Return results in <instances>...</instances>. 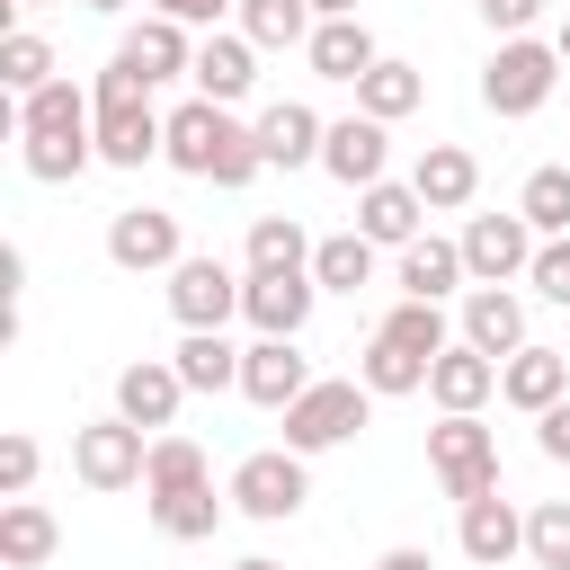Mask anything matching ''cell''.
<instances>
[{"label": "cell", "mask_w": 570, "mask_h": 570, "mask_svg": "<svg viewBox=\"0 0 570 570\" xmlns=\"http://www.w3.org/2000/svg\"><path fill=\"white\" fill-rule=\"evenodd\" d=\"M18 142H27V178L45 187L80 178L98 151V98H80L71 80H45L36 98H18Z\"/></svg>", "instance_id": "1"}, {"label": "cell", "mask_w": 570, "mask_h": 570, "mask_svg": "<svg viewBox=\"0 0 570 570\" xmlns=\"http://www.w3.org/2000/svg\"><path fill=\"white\" fill-rule=\"evenodd\" d=\"M169 169H187V178H214V187H249L267 160H258V134L249 125H232L214 98H187L178 116H169V151H160Z\"/></svg>", "instance_id": "2"}, {"label": "cell", "mask_w": 570, "mask_h": 570, "mask_svg": "<svg viewBox=\"0 0 570 570\" xmlns=\"http://www.w3.org/2000/svg\"><path fill=\"white\" fill-rule=\"evenodd\" d=\"M160 151H169V116H151V80L134 62H107L98 71V160L142 169Z\"/></svg>", "instance_id": "3"}, {"label": "cell", "mask_w": 570, "mask_h": 570, "mask_svg": "<svg viewBox=\"0 0 570 570\" xmlns=\"http://www.w3.org/2000/svg\"><path fill=\"white\" fill-rule=\"evenodd\" d=\"M552 80H561V53L534 45V36H508V45L481 62V107H490V116H534V107L552 98Z\"/></svg>", "instance_id": "4"}, {"label": "cell", "mask_w": 570, "mask_h": 570, "mask_svg": "<svg viewBox=\"0 0 570 570\" xmlns=\"http://www.w3.org/2000/svg\"><path fill=\"white\" fill-rule=\"evenodd\" d=\"M428 463H436V481H445V499H499V436L481 428V419H445V428H428Z\"/></svg>", "instance_id": "5"}, {"label": "cell", "mask_w": 570, "mask_h": 570, "mask_svg": "<svg viewBox=\"0 0 570 570\" xmlns=\"http://www.w3.org/2000/svg\"><path fill=\"white\" fill-rule=\"evenodd\" d=\"M365 419H374V392H365V383H312V392L285 410V445H294V454H330V445H347Z\"/></svg>", "instance_id": "6"}, {"label": "cell", "mask_w": 570, "mask_h": 570, "mask_svg": "<svg viewBox=\"0 0 570 570\" xmlns=\"http://www.w3.org/2000/svg\"><path fill=\"white\" fill-rule=\"evenodd\" d=\"M71 472H80L89 490H134V481L151 472V436H142L134 419H98V428L71 436Z\"/></svg>", "instance_id": "7"}, {"label": "cell", "mask_w": 570, "mask_h": 570, "mask_svg": "<svg viewBox=\"0 0 570 570\" xmlns=\"http://www.w3.org/2000/svg\"><path fill=\"white\" fill-rule=\"evenodd\" d=\"M303 499H312V481H303V454H294V445H276V454H240V472H232V508H240V517L285 525Z\"/></svg>", "instance_id": "8"}, {"label": "cell", "mask_w": 570, "mask_h": 570, "mask_svg": "<svg viewBox=\"0 0 570 570\" xmlns=\"http://www.w3.org/2000/svg\"><path fill=\"white\" fill-rule=\"evenodd\" d=\"M240 285H249V276H232L223 258H178V267H169V312H178V330H223V321L240 312Z\"/></svg>", "instance_id": "9"}, {"label": "cell", "mask_w": 570, "mask_h": 570, "mask_svg": "<svg viewBox=\"0 0 570 570\" xmlns=\"http://www.w3.org/2000/svg\"><path fill=\"white\" fill-rule=\"evenodd\" d=\"M463 267H472L481 285L525 276V267H534V223H525V214H472V223H463Z\"/></svg>", "instance_id": "10"}, {"label": "cell", "mask_w": 570, "mask_h": 570, "mask_svg": "<svg viewBox=\"0 0 570 570\" xmlns=\"http://www.w3.org/2000/svg\"><path fill=\"white\" fill-rule=\"evenodd\" d=\"M107 258H116L125 276L178 267V258H187V249H178V214H160V205H125V214L107 223Z\"/></svg>", "instance_id": "11"}, {"label": "cell", "mask_w": 570, "mask_h": 570, "mask_svg": "<svg viewBox=\"0 0 570 570\" xmlns=\"http://www.w3.org/2000/svg\"><path fill=\"white\" fill-rule=\"evenodd\" d=\"M240 392H249L258 410H294V401L312 392L303 347H294V338H249V347H240Z\"/></svg>", "instance_id": "12"}, {"label": "cell", "mask_w": 570, "mask_h": 570, "mask_svg": "<svg viewBox=\"0 0 570 570\" xmlns=\"http://www.w3.org/2000/svg\"><path fill=\"white\" fill-rule=\"evenodd\" d=\"M321 169L338 178V187H383V125L374 116H338L330 134H321Z\"/></svg>", "instance_id": "13"}, {"label": "cell", "mask_w": 570, "mask_h": 570, "mask_svg": "<svg viewBox=\"0 0 570 570\" xmlns=\"http://www.w3.org/2000/svg\"><path fill=\"white\" fill-rule=\"evenodd\" d=\"M463 347H481V356H517L525 347V303L508 294V285H472L463 294Z\"/></svg>", "instance_id": "14"}, {"label": "cell", "mask_w": 570, "mask_h": 570, "mask_svg": "<svg viewBox=\"0 0 570 570\" xmlns=\"http://www.w3.org/2000/svg\"><path fill=\"white\" fill-rule=\"evenodd\" d=\"M249 134H258V160H267V169H303V160H321V134H330V125H321L303 98H276Z\"/></svg>", "instance_id": "15"}, {"label": "cell", "mask_w": 570, "mask_h": 570, "mask_svg": "<svg viewBox=\"0 0 570 570\" xmlns=\"http://www.w3.org/2000/svg\"><path fill=\"white\" fill-rule=\"evenodd\" d=\"M312 294H321L312 276H249V285H240V312H249L258 338H294V330L312 321Z\"/></svg>", "instance_id": "16"}, {"label": "cell", "mask_w": 570, "mask_h": 570, "mask_svg": "<svg viewBox=\"0 0 570 570\" xmlns=\"http://www.w3.org/2000/svg\"><path fill=\"white\" fill-rule=\"evenodd\" d=\"M187 80H196V98L232 107V98H249V80H258V45H249V36H205Z\"/></svg>", "instance_id": "17"}, {"label": "cell", "mask_w": 570, "mask_h": 570, "mask_svg": "<svg viewBox=\"0 0 570 570\" xmlns=\"http://www.w3.org/2000/svg\"><path fill=\"white\" fill-rule=\"evenodd\" d=\"M410 187H419V205H428V214H454V205H472L481 160H472L463 142H428V151H419V169H410Z\"/></svg>", "instance_id": "18"}, {"label": "cell", "mask_w": 570, "mask_h": 570, "mask_svg": "<svg viewBox=\"0 0 570 570\" xmlns=\"http://www.w3.org/2000/svg\"><path fill=\"white\" fill-rule=\"evenodd\" d=\"M428 392H436L445 419H472V410L499 392V356H481V347H445L436 374H428Z\"/></svg>", "instance_id": "19"}, {"label": "cell", "mask_w": 570, "mask_h": 570, "mask_svg": "<svg viewBox=\"0 0 570 570\" xmlns=\"http://www.w3.org/2000/svg\"><path fill=\"white\" fill-rule=\"evenodd\" d=\"M178 392H187V383H178V365H151V356H142V365H125V374H116V419H134V428L151 436V428H169V419H178Z\"/></svg>", "instance_id": "20"}, {"label": "cell", "mask_w": 570, "mask_h": 570, "mask_svg": "<svg viewBox=\"0 0 570 570\" xmlns=\"http://www.w3.org/2000/svg\"><path fill=\"white\" fill-rule=\"evenodd\" d=\"M116 62H134V71H142V80L160 89V80L196 71V45H187V27H178V18H142V27H134V36L116 45Z\"/></svg>", "instance_id": "21"}, {"label": "cell", "mask_w": 570, "mask_h": 570, "mask_svg": "<svg viewBox=\"0 0 570 570\" xmlns=\"http://www.w3.org/2000/svg\"><path fill=\"white\" fill-rule=\"evenodd\" d=\"M463 276H472V267H463V240H428V232H419V240L401 249V303H445Z\"/></svg>", "instance_id": "22"}, {"label": "cell", "mask_w": 570, "mask_h": 570, "mask_svg": "<svg viewBox=\"0 0 570 570\" xmlns=\"http://www.w3.org/2000/svg\"><path fill=\"white\" fill-rule=\"evenodd\" d=\"M499 392L517 401V410H552V401H570V356H552V347H517L508 365H499Z\"/></svg>", "instance_id": "23"}, {"label": "cell", "mask_w": 570, "mask_h": 570, "mask_svg": "<svg viewBox=\"0 0 570 570\" xmlns=\"http://www.w3.org/2000/svg\"><path fill=\"white\" fill-rule=\"evenodd\" d=\"M303 53H312V71H321V80H365V71L383 62V53H374V36H365V18H321Z\"/></svg>", "instance_id": "24"}, {"label": "cell", "mask_w": 570, "mask_h": 570, "mask_svg": "<svg viewBox=\"0 0 570 570\" xmlns=\"http://www.w3.org/2000/svg\"><path fill=\"white\" fill-rule=\"evenodd\" d=\"M419 214H428V205H419V187H392V178H383V187H365L356 232H365L374 249H410V240H419Z\"/></svg>", "instance_id": "25"}, {"label": "cell", "mask_w": 570, "mask_h": 570, "mask_svg": "<svg viewBox=\"0 0 570 570\" xmlns=\"http://www.w3.org/2000/svg\"><path fill=\"white\" fill-rule=\"evenodd\" d=\"M312 249L321 240H303L294 214H258L249 223V276H312Z\"/></svg>", "instance_id": "26"}, {"label": "cell", "mask_w": 570, "mask_h": 570, "mask_svg": "<svg viewBox=\"0 0 570 570\" xmlns=\"http://www.w3.org/2000/svg\"><path fill=\"white\" fill-rule=\"evenodd\" d=\"M169 365H178V383H187V392H232V383H240V347H232L223 330H187Z\"/></svg>", "instance_id": "27"}, {"label": "cell", "mask_w": 570, "mask_h": 570, "mask_svg": "<svg viewBox=\"0 0 570 570\" xmlns=\"http://www.w3.org/2000/svg\"><path fill=\"white\" fill-rule=\"evenodd\" d=\"M463 552H472L481 570H499L508 552H525V517H517L508 499H472V508H463Z\"/></svg>", "instance_id": "28"}, {"label": "cell", "mask_w": 570, "mask_h": 570, "mask_svg": "<svg viewBox=\"0 0 570 570\" xmlns=\"http://www.w3.org/2000/svg\"><path fill=\"white\" fill-rule=\"evenodd\" d=\"M53 543H62V525H53L36 499H9V508H0V561H9V570L53 561Z\"/></svg>", "instance_id": "29"}, {"label": "cell", "mask_w": 570, "mask_h": 570, "mask_svg": "<svg viewBox=\"0 0 570 570\" xmlns=\"http://www.w3.org/2000/svg\"><path fill=\"white\" fill-rule=\"evenodd\" d=\"M312 0H240V36L258 45V53H276V45H312Z\"/></svg>", "instance_id": "30"}, {"label": "cell", "mask_w": 570, "mask_h": 570, "mask_svg": "<svg viewBox=\"0 0 570 570\" xmlns=\"http://www.w3.org/2000/svg\"><path fill=\"white\" fill-rule=\"evenodd\" d=\"M312 285H330V294L374 285V240H365V232H330V240L312 249Z\"/></svg>", "instance_id": "31"}, {"label": "cell", "mask_w": 570, "mask_h": 570, "mask_svg": "<svg viewBox=\"0 0 570 570\" xmlns=\"http://www.w3.org/2000/svg\"><path fill=\"white\" fill-rule=\"evenodd\" d=\"M410 107H419V71H410V62H374V71L356 80V116L392 125V116H410Z\"/></svg>", "instance_id": "32"}, {"label": "cell", "mask_w": 570, "mask_h": 570, "mask_svg": "<svg viewBox=\"0 0 570 570\" xmlns=\"http://www.w3.org/2000/svg\"><path fill=\"white\" fill-rule=\"evenodd\" d=\"M374 338H392V347H410V356H428V365H436V356L454 347V338H445V312H436V303H392Z\"/></svg>", "instance_id": "33"}, {"label": "cell", "mask_w": 570, "mask_h": 570, "mask_svg": "<svg viewBox=\"0 0 570 570\" xmlns=\"http://www.w3.org/2000/svg\"><path fill=\"white\" fill-rule=\"evenodd\" d=\"M428 374H436L428 356H410V347H392V338H365V365H356V383H365L374 401H383V392H419Z\"/></svg>", "instance_id": "34"}, {"label": "cell", "mask_w": 570, "mask_h": 570, "mask_svg": "<svg viewBox=\"0 0 570 570\" xmlns=\"http://www.w3.org/2000/svg\"><path fill=\"white\" fill-rule=\"evenodd\" d=\"M151 525H160L169 543H205V534L223 525V499H214V481H205V490H178V499H151Z\"/></svg>", "instance_id": "35"}, {"label": "cell", "mask_w": 570, "mask_h": 570, "mask_svg": "<svg viewBox=\"0 0 570 570\" xmlns=\"http://www.w3.org/2000/svg\"><path fill=\"white\" fill-rule=\"evenodd\" d=\"M0 80H9L18 98H36V89L53 80V45H45L36 27H9V36H0Z\"/></svg>", "instance_id": "36"}, {"label": "cell", "mask_w": 570, "mask_h": 570, "mask_svg": "<svg viewBox=\"0 0 570 570\" xmlns=\"http://www.w3.org/2000/svg\"><path fill=\"white\" fill-rule=\"evenodd\" d=\"M151 499H178V490H205V454L187 436H151V472H142Z\"/></svg>", "instance_id": "37"}, {"label": "cell", "mask_w": 570, "mask_h": 570, "mask_svg": "<svg viewBox=\"0 0 570 570\" xmlns=\"http://www.w3.org/2000/svg\"><path fill=\"white\" fill-rule=\"evenodd\" d=\"M517 214H525L543 240H570V169H534L525 196H517Z\"/></svg>", "instance_id": "38"}, {"label": "cell", "mask_w": 570, "mask_h": 570, "mask_svg": "<svg viewBox=\"0 0 570 570\" xmlns=\"http://www.w3.org/2000/svg\"><path fill=\"white\" fill-rule=\"evenodd\" d=\"M525 552H534L543 570H570V499H543V508L525 517Z\"/></svg>", "instance_id": "39"}, {"label": "cell", "mask_w": 570, "mask_h": 570, "mask_svg": "<svg viewBox=\"0 0 570 570\" xmlns=\"http://www.w3.org/2000/svg\"><path fill=\"white\" fill-rule=\"evenodd\" d=\"M525 276H534V294H543V303H570V240H543Z\"/></svg>", "instance_id": "40"}, {"label": "cell", "mask_w": 570, "mask_h": 570, "mask_svg": "<svg viewBox=\"0 0 570 570\" xmlns=\"http://www.w3.org/2000/svg\"><path fill=\"white\" fill-rule=\"evenodd\" d=\"M27 481H36V436H0V490L27 499Z\"/></svg>", "instance_id": "41"}, {"label": "cell", "mask_w": 570, "mask_h": 570, "mask_svg": "<svg viewBox=\"0 0 570 570\" xmlns=\"http://www.w3.org/2000/svg\"><path fill=\"white\" fill-rule=\"evenodd\" d=\"M481 18H490V36L508 45V36H525V27L543 18V0H481Z\"/></svg>", "instance_id": "42"}, {"label": "cell", "mask_w": 570, "mask_h": 570, "mask_svg": "<svg viewBox=\"0 0 570 570\" xmlns=\"http://www.w3.org/2000/svg\"><path fill=\"white\" fill-rule=\"evenodd\" d=\"M534 445H543L552 463H570V401H552V410L534 419Z\"/></svg>", "instance_id": "43"}, {"label": "cell", "mask_w": 570, "mask_h": 570, "mask_svg": "<svg viewBox=\"0 0 570 570\" xmlns=\"http://www.w3.org/2000/svg\"><path fill=\"white\" fill-rule=\"evenodd\" d=\"M160 18H178V27H214L223 9H240V0H151Z\"/></svg>", "instance_id": "44"}, {"label": "cell", "mask_w": 570, "mask_h": 570, "mask_svg": "<svg viewBox=\"0 0 570 570\" xmlns=\"http://www.w3.org/2000/svg\"><path fill=\"white\" fill-rule=\"evenodd\" d=\"M374 570H436V561H428V552H410V543H392V552H383Z\"/></svg>", "instance_id": "45"}, {"label": "cell", "mask_w": 570, "mask_h": 570, "mask_svg": "<svg viewBox=\"0 0 570 570\" xmlns=\"http://www.w3.org/2000/svg\"><path fill=\"white\" fill-rule=\"evenodd\" d=\"M312 18H356V0H312Z\"/></svg>", "instance_id": "46"}, {"label": "cell", "mask_w": 570, "mask_h": 570, "mask_svg": "<svg viewBox=\"0 0 570 570\" xmlns=\"http://www.w3.org/2000/svg\"><path fill=\"white\" fill-rule=\"evenodd\" d=\"M232 570H285V561H267V552H249V561H232Z\"/></svg>", "instance_id": "47"}, {"label": "cell", "mask_w": 570, "mask_h": 570, "mask_svg": "<svg viewBox=\"0 0 570 570\" xmlns=\"http://www.w3.org/2000/svg\"><path fill=\"white\" fill-rule=\"evenodd\" d=\"M552 53H561V62H570V18H561V36H552Z\"/></svg>", "instance_id": "48"}, {"label": "cell", "mask_w": 570, "mask_h": 570, "mask_svg": "<svg viewBox=\"0 0 570 570\" xmlns=\"http://www.w3.org/2000/svg\"><path fill=\"white\" fill-rule=\"evenodd\" d=\"M89 9H125V0H89Z\"/></svg>", "instance_id": "49"}, {"label": "cell", "mask_w": 570, "mask_h": 570, "mask_svg": "<svg viewBox=\"0 0 570 570\" xmlns=\"http://www.w3.org/2000/svg\"><path fill=\"white\" fill-rule=\"evenodd\" d=\"M18 9H45V0H18Z\"/></svg>", "instance_id": "50"}]
</instances>
